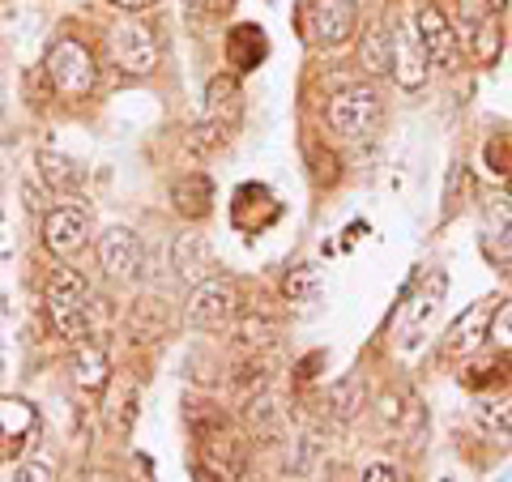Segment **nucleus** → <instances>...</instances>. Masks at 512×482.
I'll return each mask as SVG.
<instances>
[{
	"label": "nucleus",
	"instance_id": "f257e3e1",
	"mask_svg": "<svg viewBox=\"0 0 512 482\" xmlns=\"http://www.w3.org/2000/svg\"><path fill=\"white\" fill-rule=\"evenodd\" d=\"M47 316H52L56 333L64 342L82 346L94 337V320H90V286L77 278L73 269H56L47 282Z\"/></svg>",
	"mask_w": 512,
	"mask_h": 482
},
{
	"label": "nucleus",
	"instance_id": "f03ea898",
	"mask_svg": "<svg viewBox=\"0 0 512 482\" xmlns=\"http://www.w3.org/2000/svg\"><path fill=\"white\" fill-rule=\"evenodd\" d=\"M325 120L338 137L346 141H363L372 137L380 120H384V103H380V90L376 86H346L329 99L325 107Z\"/></svg>",
	"mask_w": 512,
	"mask_h": 482
},
{
	"label": "nucleus",
	"instance_id": "7ed1b4c3",
	"mask_svg": "<svg viewBox=\"0 0 512 482\" xmlns=\"http://www.w3.org/2000/svg\"><path fill=\"white\" fill-rule=\"evenodd\" d=\"M43 69H47V82H52V90L60 99H86L94 90V82H99V64H94L90 47L77 43V39H56Z\"/></svg>",
	"mask_w": 512,
	"mask_h": 482
},
{
	"label": "nucleus",
	"instance_id": "20e7f679",
	"mask_svg": "<svg viewBox=\"0 0 512 482\" xmlns=\"http://www.w3.org/2000/svg\"><path fill=\"white\" fill-rule=\"evenodd\" d=\"M239 316V286L235 278H218L210 273L205 282L192 286L188 295V325L201 333H222L231 329V320Z\"/></svg>",
	"mask_w": 512,
	"mask_h": 482
},
{
	"label": "nucleus",
	"instance_id": "39448f33",
	"mask_svg": "<svg viewBox=\"0 0 512 482\" xmlns=\"http://www.w3.org/2000/svg\"><path fill=\"white\" fill-rule=\"evenodd\" d=\"M107 56H111V64H116L120 73L146 77V73H154V64H158V39H154V30L146 22L128 18V22L107 30Z\"/></svg>",
	"mask_w": 512,
	"mask_h": 482
},
{
	"label": "nucleus",
	"instance_id": "423d86ee",
	"mask_svg": "<svg viewBox=\"0 0 512 482\" xmlns=\"http://www.w3.org/2000/svg\"><path fill=\"white\" fill-rule=\"evenodd\" d=\"M491 312H495V299H478L474 308H466V316H457L444 333V355L448 359H474L478 350L487 346Z\"/></svg>",
	"mask_w": 512,
	"mask_h": 482
},
{
	"label": "nucleus",
	"instance_id": "0eeeda50",
	"mask_svg": "<svg viewBox=\"0 0 512 482\" xmlns=\"http://www.w3.org/2000/svg\"><path fill=\"white\" fill-rule=\"evenodd\" d=\"M414 35H419V43H423L427 64H440V69H457V64H461L457 30L448 26V18L436 5H423L419 13H414Z\"/></svg>",
	"mask_w": 512,
	"mask_h": 482
},
{
	"label": "nucleus",
	"instance_id": "6e6552de",
	"mask_svg": "<svg viewBox=\"0 0 512 482\" xmlns=\"http://www.w3.org/2000/svg\"><path fill=\"white\" fill-rule=\"evenodd\" d=\"M303 22H308L312 43L338 47L355 35V5H350V0H312L308 13H303Z\"/></svg>",
	"mask_w": 512,
	"mask_h": 482
},
{
	"label": "nucleus",
	"instance_id": "1a4fd4ad",
	"mask_svg": "<svg viewBox=\"0 0 512 482\" xmlns=\"http://www.w3.org/2000/svg\"><path fill=\"white\" fill-rule=\"evenodd\" d=\"M444 295H448V278H444L440 269H427L423 278H419V291H414L410 308H406V320H402V342H406V346L419 342L423 329L431 325V320H436Z\"/></svg>",
	"mask_w": 512,
	"mask_h": 482
},
{
	"label": "nucleus",
	"instance_id": "9d476101",
	"mask_svg": "<svg viewBox=\"0 0 512 482\" xmlns=\"http://www.w3.org/2000/svg\"><path fill=\"white\" fill-rule=\"evenodd\" d=\"M99 265L107 278H137V269H141V239L128 231V227H107L99 235Z\"/></svg>",
	"mask_w": 512,
	"mask_h": 482
},
{
	"label": "nucleus",
	"instance_id": "9b49d317",
	"mask_svg": "<svg viewBox=\"0 0 512 482\" xmlns=\"http://www.w3.org/2000/svg\"><path fill=\"white\" fill-rule=\"evenodd\" d=\"M39 414L22 397H0V457H13L35 440Z\"/></svg>",
	"mask_w": 512,
	"mask_h": 482
},
{
	"label": "nucleus",
	"instance_id": "f8f14e48",
	"mask_svg": "<svg viewBox=\"0 0 512 482\" xmlns=\"http://www.w3.org/2000/svg\"><path fill=\"white\" fill-rule=\"evenodd\" d=\"M248 474V448L235 436H210L201 440V474L197 478H244Z\"/></svg>",
	"mask_w": 512,
	"mask_h": 482
},
{
	"label": "nucleus",
	"instance_id": "ddd939ff",
	"mask_svg": "<svg viewBox=\"0 0 512 482\" xmlns=\"http://www.w3.org/2000/svg\"><path fill=\"white\" fill-rule=\"evenodd\" d=\"M43 244H47V252H56V256L82 252V244H86V214L73 210V205L52 210L43 218Z\"/></svg>",
	"mask_w": 512,
	"mask_h": 482
},
{
	"label": "nucleus",
	"instance_id": "4468645a",
	"mask_svg": "<svg viewBox=\"0 0 512 482\" xmlns=\"http://www.w3.org/2000/svg\"><path fill=\"white\" fill-rule=\"evenodd\" d=\"M239 111H244V86H239V73H218L210 86H205V120L222 124L231 133L239 124Z\"/></svg>",
	"mask_w": 512,
	"mask_h": 482
},
{
	"label": "nucleus",
	"instance_id": "2eb2a0df",
	"mask_svg": "<svg viewBox=\"0 0 512 482\" xmlns=\"http://www.w3.org/2000/svg\"><path fill=\"white\" fill-rule=\"evenodd\" d=\"M393 82L402 86V90H423L427 82V52H423V43L419 35H402V30H393Z\"/></svg>",
	"mask_w": 512,
	"mask_h": 482
},
{
	"label": "nucleus",
	"instance_id": "dca6fc26",
	"mask_svg": "<svg viewBox=\"0 0 512 482\" xmlns=\"http://www.w3.org/2000/svg\"><path fill=\"white\" fill-rule=\"evenodd\" d=\"M483 244L491 261L512 265V201L495 197L483 205Z\"/></svg>",
	"mask_w": 512,
	"mask_h": 482
},
{
	"label": "nucleus",
	"instance_id": "f3484780",
	"mask_svg": "<svg viewBox=\"0 0 512 482\" xmlns=\"http://www.w3.org/2000/svg\"><path fill=\"white\" fill-rule=\"evenodd\" d=\"M171 269L184 282H205L214 273V248L205 235H180L171 248Z\"/></svg>",
	"mask_w": 512,
	"mask_h": 482
},
{
	"label": "nucleus",
	"instance_id": "a211bd4d",
	"mask_svg": "<svg viewBox=\"0 0 512 482\" xmlns=\"http://www.w3.org/2000/svg\"><path fill=\"white\" fill-rule=\"evenodd\" d=\"M171 205H175V214L180 218L201 222L205 214L214 210V184L205 180L201 171H188V175H180V180L171 184Z\"/></svg>",
	"mask_w": 512,
	"mask_h": 482
},
{
	"label": "nucleus",
	"instance_id": "6ab92c4d",
	"mask_svg": "<svg viewBox=\"0 0 512 482\" xmlns=\"http://www.w3.org/2000/svg\"><path fill=\"white\" fill-rule=\"evenodd\" d=\"M35 167H39V180L60 192V197H73V192H82L86 188V171L73 163V158H64L56 150H39L35 154Z\"/></svg>",
	"mask_w": 512,
	"mask_h": 482
},
{
	"label": "nucleus",
	"instance_id": "aec40b11",
	"mask_svg": "<svg viewBox=\"0 0 512 482\" xmlns=\"http://www.w3.org/2000/svg\"><path fill=\"white\" fill-rule=\"evenodd\" d=\"M69 376H73V384L82 393H99V389H107V380H111V363H107V355L99 346L82 342L73 350V359H69Z\"/></svg>",
	"mask_w": 512,
	"mask_h": 482
},
{
	"label": "nucleus",
	"instance_id": "412c9836",
	"mask_svg": "<svg viewBox=\"0 0 512 482\" xmlns=\"http://www.w3.org/2000/svg\"><path fill=\"white\" fill-rule=\"evenodd\" d=\"M244 423H248V431L256 440H278L282 427H286V410H282L278 397L256 393V397L244 401Z\"/></svg>",
	"mask_w": 512,
	"mask_h": 482
},
{
	"label": "nucleus",
	"instance_id": "4be33fe9",
	"mask_svg": "<svg viewBox=\"0 0 512 482\" xmlns=\"http://www.w3.org/2000/svg\"><path fill=\"white\" fill-rule=\"evenodd\" d=\"M231 337H235V350H239V355H261V350L274 346L278 325H274L269 316H261V312H244V316L231 320Z\"/></svg>",
	"mask_w": 512,
	"mask_h": 482
},
{
	"label": "nucleus",
	"instance_id": "5701e85b",
	"mask_svg": "<svg viewBox=\"0 0 512 482\" xmlns=\"http://www.w3.org/2000/svg\"><path fill=\"white\" fill-rule=\"evenodd\" d=\"M474 427L487 436H512V393H483L474 401Z\"/></svg>",
	"mask_w": 512,
	"mask_h": 482
},
{
	"label": "nucleus",
	"instance_id": "b1692460",
	"mask_svg": "<svg viewBox=\"0 0 512 482\" xmlns=\"http://www.w3.org/2000/svg\"><path fill=\"white\" fill-rule=\"evenodd\" d=\"M265 52H269V43H265V35H261V26H235V30H231L227 56H231V64H235V73L256 69V64L265 60Z\"/></svg>",
	"mask_w": 512,
	"mask_h": 482
},
{
	"label": "nucleus",
	"instance_id": "393cba45",
	"mask_svg": "<svg viewBox=\"0 0 512 482\" xmlns=\"http://www.w3.org/2000/svg\"><path fill=\"white\" fill-rule=\"evenodd\" d=\"M363 397H367V389H363V380L359 376H346V380H338L333 389L325 393V414L333 423H350L355 414L363 410Z\"/></svg>",
	"mask_w": 512,
	"mask_h": 482
},
{
	"label": "nucleus",
	"instance_id": "a878e982",
	"mask_svg": "<svg viewBox=\"0 0 512 482\" xmlns=\"http://www.w3.org/2000/svg\"><path fill=\"white\" fill-rule=\"evenodd\" d=\"M265 389H269V359L265 355H244L231 372V397L248 401L256 393H265Z\"/></svg>",
	"mask_w": 512,
	"mask_h": 482
},
{
	"label": "nucleus",
	"instance_id": "bb28decb",
	"mask_svg": "<svg viewBox=\"0 0 512 482\" xmlns=\"http://www.w3.org/2000/svg\"><path fill=\"white\" fill-rule=\"evenodd\" d=\"M508 376H512V359H508V350H500L495 359H483V363L466 367L461 384H466V389H478V393H491V389H504Z\"/></svg>",
	"mask_w": 512,
	"mask_h": 482
},
{
	"label": "nucleus",
	"instance_id": "cd10ccee",
	"mask_svg": "<svg viewBox=\"0 0 512 482\" xmlns=\"http://www.w3.org/2000/svg\"><path fill=\"white\" fill-rule=\"evenodd\" d=\"M184 423L192 431V440H210V436H222L227 431V414H222V406H214V401H188L184 406Z\"/></svg>",
	"mask_w": 512,
	"mask_h": 482
},
{
	"label": "nucleus",
	"instance_id": "c85d7f7f",
	"mask_svg": "<svg viewBox=\"0 0 512 482\" xmlns=\"http://www.w3.org/2000/svg\"><path fill=\"white\" fill-rule=\"evenodd\" d=\"M359 64L367 73H389L393 69V30L372 26L359 43Z\"/></svg>",
	"mask_w": 512,
	"mask_h": 482
},
{
	"label": "nucleus",
	"instance_id": "c756f323",
	"mask_svg": "<svg viewBox=\"0 0 512 482\" xmlns=\"http://www.w3.org/2000/svg\"><path fill=\"white\" fill-rule=\"evenodd\" d=\"M500 47H504V30H500V18H495V9H491L487 18L474 22V43H470V52H474L478 64H491L495 56H500Z\"/></svg>",
	"mask_w": 512,
	"mask_h": 482
},
{
	"label": "nucleus",
	"instance_id": "7c9ffc66",
	"mask_svg": "<svg viewBox=\"0 0 512 482\" xmlns=\"http://www.w3.org/2000/svg\"><path fill=\"white\" fill-rule=\"evenodd\" d=\"M133 419H137V384L120 380V389L107 401V423H111V431H128Z\"/></svg>",
	"mask_w": 512,
	"mask_h": 482
},
{
	"label": "nucleus",
	"instance_id": "2f4dec72",
	"mask_svg": "<svg viewBox=\"0 0 512 482\" xmlns=\"http://www.w3.org/2000/svg\"><path fill=\"white\" fill-rule=\"evenodd\" d=\"M282 295L291 303H308L316 295V269L312 265H295L291 273H286V282H282Z\"/></svg>",
	"mask_w": 512,
	"mask_h": 482
},
{
	"label": "nucleus",
	"instance_id": "473e14b6",
	"mask_svg": "<svg viewBox=\"0 0 512 482\" xmlns=\"http://www.w3.org/2000/svg\"><path fill=\"white\" fill-rule=\"evenodd\" d=\"M487 342H495V350H512V299L495 303V312H491V329H487Z\"/></svg>",
	"mask_w": 512,
	"mask_h": 482
},
{
	"label": "nucleus",
	"instance_id": "72a5a7b5",
	"mask_svg": "<svg viewBox=\"0 0 512 482\" xmlns=\"http://www.w3.org/2000/svg\"><path fill=\"white\" fill-rule=\"evenodd\" d=\"M359 478H363V482H402L406 474L397 470V465H389V461H372V465H367V470H363Z\"/></svg>",
	"mask_w": 512,
	"mask_h": 482
},
{
	"label": "nucleus",
	"instance_id": "f704fd0d",
	"mask_svg": "<svg viewBox=\"0 0 512 482\" xmlns=\"http://www.w3.org/2000/svg\"><path fill=\"white\" fill-rule=\"evenodd\" d=\"M316 184H325V188L338 184V158H333L329 150L316 154Z\"/></svg>",
	"mask_w": 512,
	"mask_h": 482
},
{
	"label": "nucleus",
	"instance_id": "c9c22d12",
	"mask_svg": "<svg viewBox=\"0 0 512 482\" xmlns=\"http://www.w3.org/2000/svg\"><path fill=\"white\" fill-rule=\"evenodd\" d=\"M47 478H56V474H52V465H43V461H26V465H18V482H47Z\"/></svg>",
	"mask_w": 512,
	"mask_h": 482
},
{
	"label": "nucleus",
	"instance_id": "e433bc0d",
	"mask_svg": "<svg viewBox=\"0 0 512 482\" xmlns=\"http://www.w3.org/2000/svg\"><path fill=\"white\" fill-rule=\"evenodd\" d=\"M192 13H205V18H218V13L231 9V0H184Z\"/></svg>",
	"mask_w": 512,
	"mask_h": 482
},
{
	"label": "nucleus",
	"instance_id": "4c0bfd02",
	"mask_svg": "<svg viewBox=\"0 0 512 482\" xmlns=\"http://www.w3.org/2000/svg\"><path fill=\"white\" fill-rule=\"evenodd\" d=\"M120 13H141V9H150V5H158V0H111Z\"/></svg>",
	"mask_w": 512,
	"mask_h": 482
},
{
	"label": "nucleus",
	"instance_id": "58836bf2",
	"mask_svg": "<svg viewBox=\"0 0 512 482\" xmlns=\"http://www.w3.org/2000/svg\"><path fill=\"white\" fill-rule=\"evenodd\" d=\"M5 175H9V150L0 146V184H5Z\"/></svg>",
	"mask_w": 512,
	"mask_h": 482
},
{
	"label": "nucleus",
	"instance_id": "ea45409f",
	"mask_svg": "<svg viewBox=\"0 0 512 482\" xmlns=\"http://www.w3.org/2000/svg\"><path fill=\"white\" fill-rule=\"evenodd\" d=\"M487 5H491L495 13H500V9H504V0H487Z\"/></svg>",
	"mask_w": 512,
	"mask_h": 482
},
{
	"label": "nucleus",
	"instance_id": "a19ab883",
	"mask_svg": "<svg viewBox=\"0 0 512 482\" xmlns=\"http://www.w3.org/2000/svg\"><path fill=\"white\" fill-rule=\"evenodd\" d=\"M508 188H512V171H508Z\"/></svg>",
	"mask_w": 512,
	"mask_h": 482
}]
</instances>
